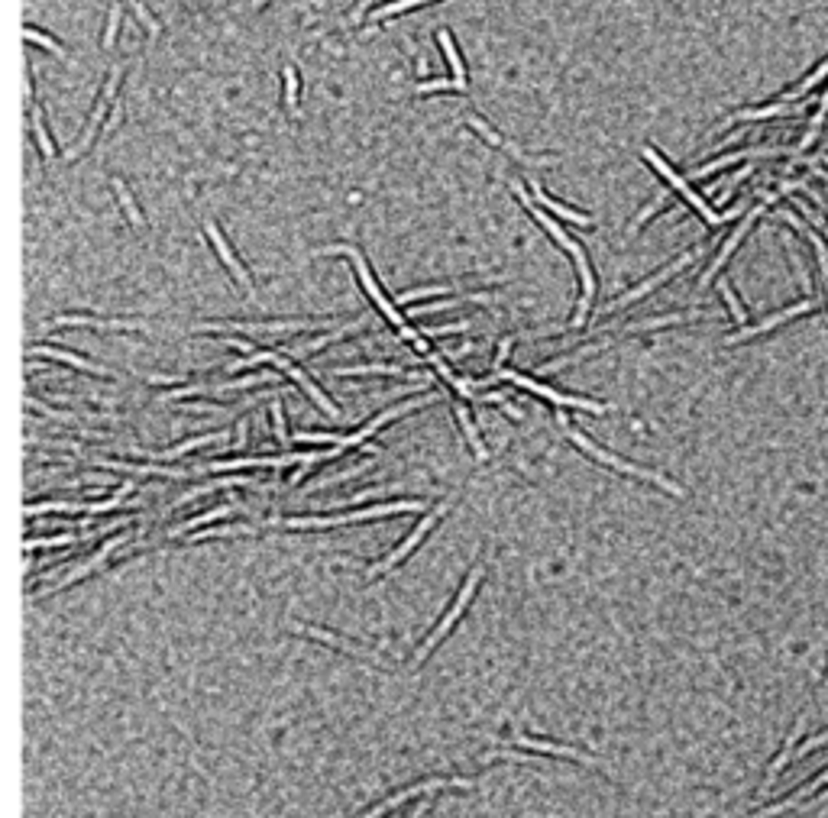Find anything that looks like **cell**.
<instances>
[{
  "label": "cell",
  "instance_id": "cell-41",
  "mask_svg": "<svg viewBox=\"0 0 828 818\" xmlns=\"http://www.w3.org/2000/svg\"><path fill=\"white\" fill-rule=\"evenodd\" d=\"M428 91H460V94H466V81H421V84H414V94H428Z\"/></svg>",
  "mask_w": 828,
  "mask_h": 818
},
{
  "label": "cell",
  "instance_id": "cell-53",
  "mask_svg": "<svg viewBox=\"0 0 828 818\" xmlns=\"http://www.w3.org/2000/svg\"><path fill=\"white\" fill-rule=\"evenodd\" d=\"M828 744V731H822V734H816L812 741H806V744L800 747V754H809V750H816V747H825Z\"/></svg>",
  "mask_w": 828,
  "mask_h": 818
},
{
  "label": "cell",
  "instance_id": "cell-35",
  "mask_svg": "<svg viewBox=\"0 0 828 818\" xmlns=\"http://www.w3.org/2000/svg\"><path fill=\"white\" fill-rule=\"evenodd\" d=\"M357 327H359V324H347V327L334 330V333H324V337L311 340V343H301V347H294L292 356H311V353H318L321 347H327V343H334V340H340V337H347V333H353Z\"/></svg>",
  "mask_w": 828,
  "mask_h": 818
},
{
  "label": "cell",
  "instance_id": "cell-5",
  "mask_svg": "<svg viewBox=\"0 0 828 818\" xmlns=\"http://www.w3.org/2000/svg\"><path fill=\"white\" fill-rule=\"evenodd\" d=\"M641 152H644V159H647V162H650V165H654V169H657V172H660V175H663V178H667V181H670V185H673V188H677V191H679V195H683V197H686V201H689V204H693V207H695V211H699V213H703V217H705V223H712V227H719V223H721V221H728V217H738V211H741V207H735V211H725V213H715V211H712V207H709V204H705V201H703V197H699V195H695V191H693V188H689V185H686V178H679V175H677V172H673V169H670V165H667V162H663V159H660V156H657V149H650V146H644V149H641Z\"/></svg>",
  "mask_w": 828,
  "mask_h": 818
},
{
  "label": "cell",
  "instance_id": "cell-56",
  "mask_svg": "<svg viewBox=\"0 0 828 818\" xmlns=\"http://www.w3.org/2000/svg\"><path fill=\"white\" fill-rule=\"evenodd\" d=\"M369 4H373V0H359V4H357V10H353V23H357V20L363 17L366 10H369Z\"/></svg>",
  "mask_w": 828,
  "mask_h": 818
},
{
  "label": "cell",
  "instance_id": "cell-30",
  "mask_svg": "<svg viewBox=\"0 0 828 818\" xmlns=\"http://www.w3.org/2000/svg\"><path fill=\"white\" fill-rule=\"evenodd\" d=\"M802 104H770V107H757V110H738V114L731 116L728 124H744V120H764V116H780V114H800Z\"/></svg>",
  "mask_w": 828,
  "mask_h": 818
},
{
  "label": "cell",
  "instance_id": "cell-47",
  "mask_svg": "<svg viewBox=\"0 0 828 818\" xmlns=\"http://www.w3.org/2000/svg\"><path fill=\"white\" fill-rule=\"evenodd\" d=\"M130 7H133L136 20H140V23H143V27H146V33H149V39H156V36H159V23H156V20L149 17V10H146L143 4H140V0H130Z\"/></svg>",
  "mask_w": 828,
  "mask_h": 818
},
{
  "label": "cell",
  "instance_id": "cell-7",
  "mask_svg": "<svg viewBox=\"0 0 828 818\" xmlns=\"http://www.w3.org/2000/svg\"><path fill=\"white\" fill-rule=\"evenodd\" d=\"M693 259H699V249H689V253H683V256H679L677 262H670L667 269H660L657 276H654V278H647V282L634 285L631 292H628V294H622V298H615V301H608L606 308H599L596 314H615V311H618V308H628V304H634V301H638V298H644V294H650V292H654L657 285H663V282H667L670 276H677V272H683V269L689 266Z\"/></svg>",
  "mask_w": 828,
  "mask_h": 818
},
{
  "label": "cell",
  "instance_id": "cell-11",
  "mask_svg": "<svg viewBox=\"0 0 828 818\" xmlns=\"http://www.w3.org/2000/svg\"><path fill=\"white\" fill-rule=\"evenodd\" d=\"M780 195H784V191H774V195H767V197H764V204L751 207V211H748V217L741 221V227H738V230L731 233V237H728V243H725V246L719 249V256H715V262H712V266H709V269H705V276H703V282H699V285H709V282H712V276H715V272H719V269L725 266V262H728V256H731V253H735V249H738V243L744 240V237H748L751 223L757 221V213H764V207H767V204H774V201H776V197H780Z\"/></svg>",
  "mask_w": 828,
  "mask_h": 818
},
{
  "label": "cell",
  "instance_id": "cell-37",
  "mask_svg": "<svg viewBox=\"0 0 828 818\" xmlns=\"http://www.w3.org/2000/svg\"><path fill=\"white\" fill-rule=\"evenodd\" d=\"M33 140H36V146H39V152H43V159H55V146H52V140H49V133H45V126H43V114H39V107L33 104Z\"/></svg>",
  "mask_w": 828,
  "mask_h": 818
},
{
  "label": "cell",
  "instance_id": "cell-24",
  "mask_svg": "<svg viewBox=\"0 0 828 818\" xmlns=\"http://www.w3.org/2000/svg\"><path fill=\"white\" fill-rule=\"evenodd\" d=\"M294 631L308 634V638H314V640H324V644H330V647L347 650V654H353V657H366V660H373V663H382V660L375 657V654H369V650H363V647H353V644H347V640L334 638V634L321 631V628H311V624H294Z\"/></svg>",
  "mask_w": 828,
  "mask_h": 818
},
{
  "label": "cell",
  "instance_id": "cell-18",
  "mask_svg": "<svg viewBox=\"0 0 828 818\" xmlns=\"http://www.w3.org/2000/svg\"><path fill=\"white\" fill-rule=\"evenodd\" d=\"M29 356L36 359V356H49V359H59V363H68V365H75V369H81V373H91V375H98V379H117L110 369H104V365H94V363H88L84 356H75V353H68V349H55V347H33L29 349Z\"/></svg>",
  "mask_w": 828,
  "mask_h": 818
},
{
  "label": "cell",
  "instance_id": "cell-22",
  "mask_svg": "<svg viewBox=\"0 0 828 818\" xmlns=\"http://www.w3.org/2000/svg\"><path fill=\"white\" fill-rule=\"evenodd\" d=\"M825 782H828V770H825V774H819V776H812L809 782H802V786L792 792L790 799L776 802V806H770V809H764V812H757V815H751V818H774V815H780V812H786V809H796V806H800L806 796H812V792L819 790V786H825Z\"/></svg>",
  "mask_w": 828,
  "mask_h": 818
},
{
  "label": "cell",
  "instance_id": "cell-52",
  "mask_svg": "<svg viewBox=\"0 0 828 818\" xmlns=\"http://www.w3.org/2000/svg\"><path fill=\"white\" fill-rule=\"evenodd\" d=\"M511 343H515V337H505V340L499 343V353H495V363H492L495 369H502V365H505L508 353H511Z\"/></svg>",
  "mask_w": 828,
  "mask_h": 818
},
{
  "label": "cell",
  "instance_id": "cell-50",
  "mask_svg": "<svg viewBox=\"0 0 828 818\" xmlns=\"http://www.w3.org/2000/svg\"><path fill=\"white\" fill-rule=\"evenodd\" d=\"M479 398H482V401H495V405H499V408L505 411L508 418H515V421L521 418V411H518L515 405H511V401H508L505 395H502V391H486V395H479Z\"/></svg>",
  "mask_w": 828,
  "mask_h": 818
},
{
  "label": "cell",
  "instance_id": "cell-27",
  "mask_svg": "<svg viewBox=\"0 0 828 818\" xmlns=\"http://www.w3.org/2000/svg\"><path fill=\"white\" fill-rule=\"evenodd\" d=\"M802 728H806V711H802L800 718H796V728L790 731V738H786L784 750H780V757H776L774 764H770V776H767L764 790H770V786H774V780H776V776H780V770H784V766H786V760H790V754H792V747H796V741L802 738Z\"/></svg>",
  "mask_w": 828,
  "mask_h": 818
},
{
  "label": "cell",
  "instance_id": "cell-42",
  "mask_svg": "<svg viewBox=\"0 0 828 818\" xmlns=\"http://www.w3.org/2000/svg\"><path fill=\"white\" fill-rule=\"evenodd\" d=\"M256 527H246V525H240V527H207V531H201V533H191V541H205V537H243V533H253Z\"/></svg>",
  "mask_w": 828,
  "mask_h": 818
},
{
  "label": "cell",
  "instance_id": "cell-23",
  "mask_svg": "<svg viewBox=\"0 0 828 818\" xmlns=\"http://www.w3.org/2000/svg\"><path fill=\"white\" fill-rule=\"evenodd\" d=\"M531 188H535V197H537V204L541 207H547V211H553L557 217H563V221H573V223H579V227H592V221H589L586 213H579V211H570L567 204H560V201H553L547 191H543V185L541 181H531Z\"/></svg>",
  "mask_w": 828,
  "mask_h": 818
},
{
  "label": "cell",
  "instance_id": "cell-25",
  "mask_svg": "<svg viewBox=\"0 0 828 818\" xmlns=\"http://www.w3.org/2000/svg\"><path fill=\"white\" fill-rule=\"evenodd\" d=\"M100 469H120V472H136V476H169V479H185L191 476L188 469H162V466H133V462H117V460H98Z\"/></svg>",
  "mask_w": 828,
  "mask_h": 818
},
{
  "label": "cell",
  "instance_id": "cell-38",
  "mask_svg": "<svg viewBox=\"0 0 828 818\" xmlns=\"http://www.w3.org/2000/svg\"><path fill=\"white\" fill-rule=\"evenodd\" d=\"M334 375H405L401 365H343Z\"/></svg>",
  "mask_w": 828,
  "mask_h": 818
},
{
  "label": "cell",
  "instance_id": "cell-20",
  "mask_svg": "<svg viewBox=\"0 0 828 818\" xmlns=\"http://www.w3.org/2000/svg\"><path fill=\"white\" fill-rule=\"evenodd\" d=\"M816 304L812 301H800V304H792V308H786V311H780V314H774V317H767V320H760V324H754V327H744V330H738L735 337H728L725 343H738V340H751V337H757V333H764V330H774L776 324H784V320H790V317H796V314H806V311H812Z\"/></svg>",
  "mask_w": 828,
  "mask_h": 818
},
{
  "label": "cell",
  "instance_id": "cell-28",
  "mask_svg": "<svg viewBox=\"0 0 828 818\" xmlns=\"http://www.w3.org/2000/svg\"><path fill=\"white\" fill-rule=\"evenodd\" d=\"M470 126H472V130H476V133H479V136H482V140H486V142H492V146H495V149H505V152H511V156H515V159H521V162H543V159H535V156H525V152H521V149H515V146H511V142H508V140H502L499 133H492V126H486V124H482L479 116H470Z\"/></svg>",
  "mask_w": 828,
  "mask_h": 818
},
{
  "label": "cell",
  "instance_id": "cell-19",
  "mask_svg": "<svg viewBox=\"0 0 828 818\" xmlns=\"http://www.w3.org/2000/svg\"><path fill=\"white\" fill-rule=\"evenodd\" d=\"M52 327H98V330H136L143 327V324H136V320H100V317H52L45 320L43 330H52Z\"/></svg>",
  "mask_w": 828,
  "mask_h": 818
},
{
  "label": "cell",
  "instance_id": "cell-2",
  "mask_svg": "<svg viewBox=\"0 0 828 818\" xmlns=\"http://www.w3.org/2000/svg\"><path fill=\"white\" fill-rule=\"evenodd\" d=\"M557 424H560V427H563V434L570 437L573 444H576L579 450H583V453L592 456V460L606 462V466H612V469L624 472V476H634V479L654 482V485H660V489L670 492V495H677V498L686 495V492L679 489L677 482H670L667 476H660V472H654V469H644V466H634V462H628V460H622V456H615V453H608V450H602V446H596L586 434H583V430H576V427L567 424V414H557Z\"/></svg>",
  "mask_w": 828,
  "mask_h": 818
},
{
  "label": "cell",
  "instance_id": "cell-49",
  "mask_svg": "<svg viewBox=\"0 0 828 818\" xmlns=\"http://www.w3.org/2000/svg\"><path fill=\"white\" fill-rule=\"evenodd\" d=\"M285 98H288V110H294L298 107V71L292 68V65H285Z\"/></svg>",
  "mask_w": 828,
  "mask_h": 818
},
{
  "label": "cell",
  "instance_id": "cell-12",
  "mask_svg": "<svg viewBox=\"0 0 828 818\" xmlns=\"http://www.w3.org/2000/svg\"><path fill=\"white\" fill-rule=\"evenodd\" d=\"M446 786H472V780H424V782H418V786H405L401 792H395V796H389L385 802H379L375 809H369L366 812L363 818H382L385 812H392V809H398L401 802H408V799H414V796H421V792H434V790H446Z\"/></svg>",
  "mask_w": 828,
  "mask_h": 818
},
{
  "label": "cell",
  "instance_id": "cell-16",
  "mask_svg": "<svg viewBox=\"0 0 828 818\" xmlns=\"http://www.w3.org/2000/svg\"><path fill=\"white\" fill-rule=\"evenodd\" d=\"M276 369H282V373H288V375H292L294 382H298L304 391H308V395H311V401H314V405H318V408L324 411V414H327V418H334V421L340 418V408H337V405H334V401H330L327 395H324V391L318 389V385H314L311 379H308V375L301 373V369H298V365H292V363H288V359H285V356H282V353H278V359H276Z\"/></svg>",
  "mask_w": 828,
  "mask_h": 818
},
{
  "label": "cell",
  "instance_id": "cell-44",
  "mask_svg": "<svg viewBox=\"0 0 828 818\" xmlns=\"http://www.w3.org/2000/svg\"><path fill=\"white\" fill-rule=\"evenodd\" d=\"M663 201H667V195H663V191H660V195H657V197H654V201H650V204H647V207H644V211H641V213H638V221H634V223H631V227H628V237H634V233H638V230H641V227H644V223H647V217H654V213H657V211H660V207H663Z\"/></svg>",
  "mask_w": 828,
  "mask_h": 818
},
{
  "label": "cell",
  "instance_id": "cell-45",
  "mask_svg": "<svg viewBox=\"0 0 828 818\" xmlns=\"http://www.w3.org/2000/svg\"><path fill=\"white\" fill-rule=\"evenodd\" d=\"M719 288H721V298H725V301H728V308H731V317L738 320V324H744V320H748V314H744V308H741V301H738V298H735V292H731V285L725 282V278H721V282H719Z\"/></svg>",
  "mask_w": 828,
  "mask_h": 818
},
{
  "label": "cell",
  "instance_id": "cell-21",
  "mask_svg": "<svg viewBox=\"0 0 828 818\" xmlns=\"http://www.w3.org/2000/svg\"><path fill=\"white\" fill-rule=\"evenodd\" d=\"M117 84H120V68H117L114 75H110L108 88H104V94H100L98 107H94V114H91L88 130H84V136H81V146H78V149H88V146H91V140H94V133H98L100 120H104V114L110 110V100H114V94H117Z\"/></svg>",
  "mask_w": 828,
  "mask_h": 818
},
{
  "label": "cell",
  "instance_id": "cell-29",
  "mask_svg": "<svg viewBox=\"0 0 828 818\" xmlns=\"http://www.w3.org/2000/svg\"><path fill=\"white\" fill-rule=\"evenodd\" d=\"M227 430H217V434H207V437H195V440H185V444L172 446V450H165V453H152V460H179L181 453H188V450H197V446H207V444H217V440H227Z\"/></svg>",
  "mask_w": 828,
  "mask_h": 818
},
{
  "label": "cell",
  "instance_id": "cell-14",
  "mask_svg": "<svg viewBox=\"0 0 828 818\" xmlns=\"http://www.w3.org/2000/svg\"><path fill=\"white\" fill-rule=\"evenodd\" d=\"M511 191H515V195H518V197H521V201H525V207H527V213H531V217H535V221H537V223H541V227H543V230H547V233H551V237H553V240H557V243H560V246H563V249H567V253H573V256H576V253H579V249H583V246H579V243H576V240H570V237H567V230H563V227H560V223H557V221H553V217H547V213H543V211H541V207H537V204H535V201H531V197H527V191H525V188H521V185H518V181H511Z\"/></svg>",
  "mask_w": 828,
  "mask_h": 818
},
{
  "label": "cell",
  "instance_id": "cell-48",
  "mask_svg": "<svg viewBox=\"0 0 828 818\" xmlns=\"http://www.w3.org/2000/svg\"><path fill=\"white\" fill-rule=\"evenodd\" d=\"M117 29H120V4L110 0V17H108V29H104V45H108V49L114 45Z\"/></svg>",
  "mask_w": 828,
  "mask_h": 818
},
{
  "label": "cell",
  "instance_id": "cell-3",
  "mask_svg": "<svg viewBox=\"0 0 828 818\" xmlns=\"http://www.w3.org/2000/svg\"><path fill=\"white\" fill-rule=\"evenodd\" d=\"M424 501H389V505H373L359 508V511H347V515H330V517H285V521H269L276 527H292V531H304V527H337V525H357V521H373V517L385 515H405V511H421Z\"/></svg>",
  "mask_w": 828,
  "mask_h": 818
},
{
  "label": "cell",
  "instance_id": "cell-36",
  "mask_svg": "<svg viewBox=\"0 0 828 818\" xmlns=\"http://www.w3.org/2000/svg\"><path fill=\"white\" fill-rule=\"evenodd\" d=\"M250 479H217V482H207V485H197V489H191L188 495H181V498H175L172 501V508H181V505H188V501H195V498H201V495H207V492H214V489H227V485H246Z\"/></svg>",
  "mask_w": 828,
  "mask_h": 818
},
{
  "label": "cell",
  "instance_id": "cell-34",
  "mask_svg": "<svg viewBox=\"0 0 828 818\" xmlns=\"http://www.w3.org/2000/svg\"><path fill=\"white\" fill-rule=\"evenodd\" d=\"M780 217H784V221H790L792 227H796V230L802 233V237H809V243H812V246H816V256H819L822 278H825V288H828V253H825V246H822V240H819V237H816V233H812V230H806V227H802V221H796V217H792L790 211H784V213H780Z\"/></svg>",
  "mask_w": 828,
  "mask_h": 818
},
{
  "label": "cell",
  "instance_id": "cell-13",
  "mask_svg": "<svg viewBox=\"0 0 828 818\" xmlns=\"http://www.w3.org/2000/svg\"><path fill=\"white\" fill-rule=\"evenodd\" d=\"M314 327L311 320H272V324H227V320H217V324H197L195 330H246V333H294V330H308Z\"/></svg>",
  "mask_w": 828,
  "mask_h": 818
},
{
  "label": "cell",
  "instance_id": "cell-57",
  "mask_svg": "<svg viewBox=\"0 0 828 818\" xmlns=\"http://www.w3.org/2000/svg\"><path fill=\"white\" fill-rule=\"evenodd\" d=\"M428 809H430V802H428V799H424V802H421V806H418V809H414V812H411V815H408V818H424V812H428Z\"/></svg>",
  "mask_w": 828,
  "mask_h": 818
},
{
  "label": "cell",
  "instance_id": "cell-51",
  "mask_svg": "<svg viewBox=\"0 0 828 818\" xmlns=\"http://www.w3.org/2000/svg\"><path fill=\"white\" fill-rule=\"evenodd\" d=\"M294 440L298 444H343V437H337V434H308V430H301V434H294Z\"/></svg>",
  "mask_w": 828,
  "mask_h": 818
},
{
  "label": "cell",
  "instance_id": "cell-17",
  "mask_svg": "<svg viewBox=\"0 0 828 818\" xmlns=\"http://www.w3.org/2000/svg\"><path fill=\"white\" fill-rule=\"evenodd\" d=\"M511 744L527 747V750H541V754H553V757H570V760H579V764H586V766H599L596 757L583 754V750H576V747L551 744V741H537V738H527V734H515V738H511Z\"/></svg>",
  "mask_w": 828,
  "mask_h": 818
},
{
  "label": "cell",
  "instance_id": "cell-9",
  "mask_svg": "<svg viewBox=\"0 0 828 818\" xmlns=\"http://www.w3.org/2000/svg\"><path fill=\"white\" fill-rule=\"evenodd\" d=\"M440 395L437 391H430V395H424V398H408V401H401V405H395V408H385L382 414H375L373 421L366 427H359L357 434H350V437H343V450H350V446H363V440H369V437L379 430V427H385V424H392L395 418H401V414H408V411H414V408H421V405H430V401H437Z\"/></svg>",
  "mask_w": 828,
  "mask_h": 818
},
{
  "label": "cell",
  "instance_id": "cell-39",
  "mask_svg": "<svg viewBox=\"0 0 828 818\" xmlns=\"http://www.w3.org/2000/svg\"><path fill=\"white\" fill-rule=\"evenodd\" d=\"M705 314H667V317H654V320H641L634 324L631 330H657V327H670V324H686V320H699Z\"/></svg>",
  "mask_w": 828,
  "mask_h": 818
},
{
  "label": "cell",
  "instance_id": "cell-58",
  "mask_svg": "<svg viewBox=\"0 0 828 818\" xmlns=\"http://www.w3.org/2000/svg\"><path fill=\"white\" fill-rule=\"evenodd\" d=\"M253 4H256V7H259V4H266V0H253Z\"/></svg>",
  "mask_w": 828,
  "mask_h": 818
},
{
  "label": "cell",
  "instance_id": "cell-4",
  "mask_svg": "<svg viewBox=\"0 0 828 818\" xmlns=\"http://www.w3.org/2000/svg\"><path fill=\"white\" fill-rule=\"evenodd\" d=\"M482 576H486V569H482V566H476V569H472V573H470V579H466V582H463V589L456 592L454 605L446 608L444 622L437 624L434 631H430V638L424 640V647L418 650V657H414V667H418V663H424V660H428V654H430V650H434L437 644H440V640L446 638V631H450V628H454V624L460 622V614L466 612V605H470V598L476 596V586H479V582H482Z\"/></svg>",
  "mask_w": 828,
  "mask_h": 818
},
{
  "label": "cell",
  "instance_id": "cell-8",
  "mask_svg": "<svg viewBox=\"0 0 828 818\" xmlns=\"http://www.w3.org/2000/svg\"><path fill=\"white\" fill-rule=\"evenodd\" d=\"M502 379H508V382L521 385V389L535 391V395H541V398L553 401V405H570V408H579V411H592V414H606L608 405H599V401H589V398H576V395H560V391H553L551 385H541L535 382L531 375H518V373H508V369H502Z\"/></svg>",
  "mask_w": 828,
  "mask_h": 818
},
{
  "label": "cell",
  "instance_id": "cell-6",
  "mask_svg": "<svg viewBox=\"0 0 828 818\" xmlns=\"http://www.w3.org/2000/svg\"><path fill=\"white\" fill-rule=\"evenodd\" d=\"M446 508H450V501H444V505H437L434 511H430V515H424V517H421V525L414 527V531H411L408 537H405V541H401L398 547H395V550L389 553V557H385V560H379V563H375V566H369V569H366V576H382V573H389V569H395V566H398V563L405 560V557H408V553L414 550V547H418L421 541H424V533H428L430 527H434L437 521H440V517L446 515Z\"/></svg>",
  "mask_w": 828,
  "mask_h": 818
},
{
  "label": "cell",
  "instance_id": "cell-40",
  "mask_svg": "<svg viewBox=\"0 0 828 818\" xmlns=\"http://www.w3.org/2000/svg\"><path fill=\"white\" fill-rule=\"evenodd\" d=\"M421 4H430V0H395V4H385V7H379L373 13V23H379L385 17H395V13H405L411 7H421Z\"/></svg>",
  "mask_w": 828,
  "mask_h": 818
},
{
  "label": "cell",
  "instance_id": "cell-32",
  "mask_svg": "<svg viewBox=\"0 0 828 818\" xmlns=\"http://www.w3.org/2000/svg\"><path fill=\"white\" fill-rule=\"evenodd\" d=\"M110 185H114V195H117V201L124 204V211H126V217H130V223H133V227H140V230H143V227H146V221H143V213H140V207H136L133 195L126 191V185H124V181H120V178H114Z\"/></svg>",
  "mask_w": 828,
  "mask_h": 818
},
{
  "label": "cell",
  "instance_id": "cell-26",
  "mask_svg": "<svg viewBox=\"0 0 828 818\" xmlns=\"http://www.w3.org/2000/svg\"><path fill=\"white\" fill-rule=\"evenodd\" d=\"M454 414H456V421H460V427H463L466 444L472 446V453H476V460L486 462V460H489V450H486V444H482V437H479V430H476V424H472V414L466 411V405H456Z\"/></svg>",
  "mask_w": 828,
  "mask_h": 818
},
{
  "label": "cell",
  "instance_id": "cell-54",
  "mask_svg": "<svg viewBox=\"0 0 828 818\" xmlns=\"http://www.w3.org/2000/svg\"><path fill=\"white\" fill-rule=\"evenodd\" d=\"M796 207H800V211L806 213V217H809V221L816 223V227H822V233H825V237H828V227H825V223H822V217H819V213H816V211H809V207H806V204H796Z\"/></svg>",
  "mask_w": 828,
  "mask_h": 818
},
{
  "label": "cell",
  "instance_id": "cell-43",
  "mask_svg": "<svg viewBox=\"0 0 828 818\" xmlns=\"http://www.w3.org/2000/svg\"><path fill=\"white\" fill-rule=\"evenodd\" d=\"M27 39H29V43H39V45H43V49H49V52H52V55H59L62 62H68V52H65L62 45L55 43V39H49V36H43V33H39V29L27 27Z\"/></svg>",
  "mask_w": 828,
  "mask_h": 818
},
{
  "label": "cell",
  "instance_id": "cell-55",
  "mask_svg": "<svg viewBox=\"0 0 828 818\" xmlns=\"http://www.w3.org/2000/svg\"><path fill=\"white\" fill-rule=\"evenodd\" d=\"M246 446V421H240V427H237V450H243Z\"/></svg>",
  "mask_w": 828,
  "mask_h": 818
},
{
  "label": "cell",
  "instance_id": "cell-15",
  "mask_svg": "<svg viewBox=\"0 0 828 818\" xmlns=\"http://www.w3.org/2000/svg\"><path fill=\"white\" fill-rule=\"evenodd\" d=\"M207 237H211V243H214L217 256L223 259V266L230 269V272H233V278H237V282H240L243 288H246V294H250V298H253V278H250V272L243 269V262H240V259H237V253H233V249L227 246V240H223L221 227H217L214 221H207Z\"/></svg>",
  "mask_w": 828,
  "mask_h": 818
},
{
  "label": "cell",
  "instance_id": "cell-33",
  "mask_svg": "<svg viewBox=\"0 0 828 818\" xmlns=\"http://www.w3.org/2000/svg\"><path fill=\"white\" fill-rule=\"evenodd\" d=\"M437 43H440V49H444V55H446V62H450V68H454V78L456 81H466L463 59H460V52H456L454 36L446 33V29H440V33H437Z\"/></svg>",
  "mask_w": 828,
  "mask_h": 818
},
{
  "label": "cell",
  "instance_id": "cell-10",
  "mask_svg": "<svg viewBox=\"0 0 828 818\" xmlns=\"http://www.w3.org/2000/svg\"><path fill=\"white\" fill-rule=\"evenodd\" d=\"M126 537H130V533H117V537H110V541L104 543V547H100V550H94V553H91L88 560H84V563H78V566H75L72 573H65V576L59 579V582H55V586L43 589V592H33V598H43V596H49V592H62L65 586H72V582H78V579L91 576V573H94V569H98V566H104V563L110 560V553H114L117 547H120V543L126 541Z\"/></svg>",
  "mask_w": 828,
  "mask_h": 818
},
{
  "label": "cell",
  "instance_id": "cell-1",
  "mask_svg": "<svg viewBox=\"0 0 828 818\" xmlns=\"http://www.w3.org/2000/svg\"><path fill=\"white\" fill-rule=\"evenodd\" d=\"M321 256H347L350 262H353V269H357V276H359V282H363V288L369 292V298H373V301L379 304V311H382L385 317L392 320L395 327L401 330V337L411 340V343H414V347H418L421 353L428 356V340H421L418 330L408 327V320H405L398 311H395V301H389V298L382 294V288H379V282L373 278V272H369V262H366V256L359 253V249H353V246H327V249H321Z\"/></svg>",
  "mask_w": 828,
  "mask_h": 818
},
{
  "label": "cell",
  "instance_id": "cell-46",
  "mask_svg": "<svg viewBox=\"0 0 828 818\" xmlns=\"http://www.w3.org/2000/svg\"><path fill=\"white\" fill-rule=\"evenodd\" d=\"M272 424H276L278 444L282 446L292 444V437H288V430H285V411H282V401H272Z\"/></svg>",
  "mask_w": 828,
  "mask_h": 818
},
{
  "label": "cell",
  "instance_id": "cell-31",
  "mask_svg": "<svg viewBox=\"0 0 828 818\" xmlns=\"http://www.w3.org/2000/svg\"><path fill=\"white\" fill-rule=\"evenodd\" d=\"M237 508H240V505H217V508H211L207 515H197V517H191V521H185V525L172 527V531H169V537H181V533L195 531V527L207 525V521H217V517H227V515H230V511H237Z\"/></svg>",
  "mask_w": 828,
  "mask_h": 818
}]
</instances>
